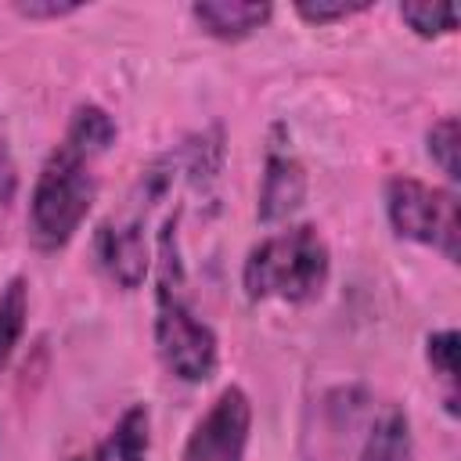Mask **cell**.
Wrapping results in <instances>:
<instances>
[{
	"instance_id": "5b68a950",
	"label": "cell",
	"mask_w": 461,
	"mask_h": 461,
	"mask_svg": "<svg viewBox=\"0 0 461 461\" xmlns=\"http://www.w3.org/2000/svg\"><path fill=\"white\" fill-rule=\"evenodd\" d=\"M249 425H252L249 396L238 385L223 389L212 400V407L202 414V421L191 429L184 461H241L249 443Z\"/></svg>"
},
{
	"instance_id": "9c48e42d",
	"label": "cell",
	"mask_w": 461,
	"mask_h": 461,
	"mask_svg": "<svg viewBox=\"0 0 461 461\" xmlns=\"http://www.w3.org/2000/svg\"><path fill=\"white\" fill-rule=\"evenodd\" d=\"M407 457H411V425H407V414L400 407H389L375 421V429H371V436L364 443V457L360 461H407Z\"/></svg>"
},
{
	"instance_id": "9a60e30c",
	"label": "cell",
	"mask_w": 461,
	"mask_h": 461,
	"mask_svg": "<svg viewBox=\"0 0 461 461\" xmlns=\"http://www.w3.org/2000/svg\"><path fill=\"white\" fill-rule=\"evenodd\" d=\"M360 11H367V4H364V0H357V4H346V0H299V4H295V14H299V18H306L310 25L342 22V18L360 14Z\"/></svg>"
},
{
	"instance_id": "3957f363",
	"label": "cell",
	"mask_w": 461,
	"mask_h": 461,
	"mask_svg": "<svg viewBox=\"0 0 461 461\" xmlns=\"http://www.w3.org/2000/svg\"><path fill=\"white\" fill-rule=\"evenodd\" d=\"M385 212L400 238L421 241L443 259H457V198L443 187L421 184L414 176H393L385 187Z\"/></svg>"
},
{
	"instance_id": "2e32d148",
	"label": "cell",
	"mask_w": 461,
	"mask_h": 461,
	"mask_svg": "<svg viewBox=\"0 0 461 461\" xmlns=\"http://www.w3.org/2000/svg\"><path fill=\"white\" fill-rule=\"evenodd\" d=\"M76 7H79V4H58V0H47V4H36V0L14 4V11L25 14V18H61V14H72Z\"/></svg>"
},
{
	"instance_id": "8fae6325",
	"label": "cell",
	"mask_w": 461,
	"mask_h": 461,
	"mask_svg": "<svg viewBox=\"0 0 461 461\" xmlns=\"http://www.w3.org/2000/svg\"><path fill=\"white\" fill-rule=\"evenodd\" d=\"M429 364H432V375H439V382L447 385V411L457 414V393H454V382H457V331L447 328V331H436L429 335Z\"/></svg>"
},
{
	"instance_id": "4fadbf2b",
	"label": "cell",
	"mask_w": 461,
	"mask_h": 461,
	"mask_svg": "<svg viewBox=\"0 0 461 461\" xmlns=\"http://www.w3.org/2000/svg\"><path fill=\"white\" fill-rule=\"evenodd\" d=\"M400 18L418 36H443L457 29V7L454 4H403Z\"/></svg>"
},
{
	"instance_id": "5bb4252c",
	"label": "cell",
	"mask_w": 461,
	"mask_h": 461,
	"mask_svg": "<svg viewBox=\"0 0 461 461\" xmlns=\"http://www.w3.org/2000/svg\"><path fill=\"white\" fill-rule=\"evenodd\" d=\"M429 155H432V162L450 180L461 176L457 173V119L454 115H443L439 122H432V130H429Z\"/></svg>"
},
{
	"instance_id": "277c9868",
	"label": "cell",
	"mask_w": 461,
	"mask_h": 461,
	"mask_svg": "<svg viewBox=\"0 0 461 461\" xmlns=\"http://www.w3.org/2000/svg\"><path fill=\"white\" fill-rule=\"evenodd\" d=\"M155 346L162 364L184 382H205L216 371V335L198 313L176 299L169 288L158 292L155 317Z\"/></svg>"
},
{
	"instance_id": "8992f818",
	"label": "cell",
	"mask_w": 461,
	"mask_h": 461,
	"mask_svg": "<svg viewBox=\"0 0 461 461\" xmlns=\"http://www.w3.org/2000/svg\"><path fill=\"white\" fill-rule=\"evenodd\" d=\"M97 256L104 263V270L112 274V281H119L122 288H137L144 281L148 270V245L140 234V223H119L108 220L97 230Z\"/></svg>"
},
{
	"instance_id": "52a82bcc",
	"label": "cell",
	"mask_w": 461,
	"mask_h": 461,
	"mask_svg": "<svg viewBox=\"0 0 461 461\" xmlns=\"http://www.w3.org/2000/svg\"><path fill=\"white\" fill-rule=\"evenodd\" d=\"M270 4H252V0H202L191 7L194 22L220 36V40H241L249 32H256L259 25L270 22Z\"/></svg>"
},
{
	"instance_id": "30bf717a",
	"label": "cell",
	"mask_w": 461,
	"mask_h": 461,
	"mask_svg": "<svg viewBox=\"0 0 461 461\" xmlns=\"http://www.w3.org/2000/svg\"><path fill=\"white\" fill-rule=\"evenodd\" d=\"M25 317H29V288L22 277H14L4 292H0V367L11 360L22 331H25Z\"/></svg>"
},
{
	"instance_id": "ba28073f",
	"label": "cell",
	"mask_w": 461,
	"mask_h": 461,
	"mask_svg": "<svg viewBox=\"0 0 461 461\" xmlns=\"http://www.w3.org/2000/svg\"><path fill=\"white\" fill-rule=\"evenodd\" d=\"M303 198V169L288 158H270L267 166V180H263V194H259V216L263 220H277L288 209H295Z\"/></svg>"
},
{
	"instance_id": "7a4b0ae2",
	"label": "cell",
	"mask_w": 461,
	"mask_h": 461,
	"mask_svg": "<svg viewBox=\"0 0 461 461\" xmlns=\"http://www.w3.org/2000/svg\"><path fill=\"white\" fill-rule=\"evenodd\" d=\"M328 270H331L328 241L313 223H299L263 238L249 252L241 281L249 299L306 303L321 295V288L328 285Z\"/></svg>"
},
{
	"instance_id": "6da1fadb",
	"label": "cell",
	"mask_w": 461,
	"mask_h": 461,
	"mask_svg": "<svg viewBox=\"0 0 461 461\" xmlns=\"http://www.w3.org/2000/svg\"><path fill=\"white\" fill-rule=\"evenodd\" d=\"M112 137L115 126L101 108L86 104L72 115L65 140L47 155L29 198V238L36 249H61L79 230L97 191L90 162L112 144Z\"/></svg>"
},
{
	"instance_id": "7c38bea8",
	"label": "cell",
	"mask_w": 461,
	"mask_h": 461,
	"mask_svg": "<svg viewBox=\"0 0 461 461\" xmlns=\"http://www.w3.org/2000/svg\"><path fill=\"white\" fill-rule=\"evenodd\" d=\"M112 450L119 461H144L148 457V411L144 407H130L115 432H112Z\"/></svg>"
}]
</instances>
